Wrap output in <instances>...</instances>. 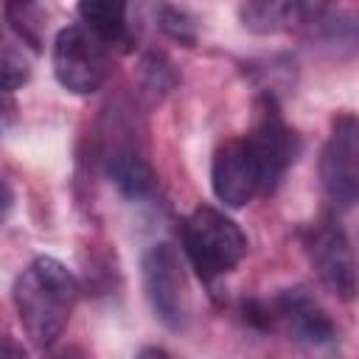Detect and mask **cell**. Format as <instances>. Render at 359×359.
<instances>
[{"label": "cell", "instance_id": "6da1fadb", "mask_svg": "<svg viewBox=\"0 0 359 359\" xmlns=\"http://www.w3.org/2000/svg\"><path fill=\"white\" fill-rule=\"evenodd\" d=\"M79 300L76 275L50 255L34 258L14 280V309L20 325L36 348H50L70 323Z\"/></svg>", "mask_w": 359, "mask_h": 359}, {"label": "cell", "instance_id": "7a4b0ae2", "mask_svg": "<svg viewBox=\"0 0 359 359\" xmlns=\"http://www.w3.org/2000/svg\"><path fill=\"white\" fill-rule=\"evenodd\" d=\"M182 250L202 280L233 272L247 255L244 230L219 208L199 205L182 222Z\"/></svg>", "mask_w": 359, "mask_h": 359}, {"label": "cell", "instance_id": "3957f363", "mask_svg": "<svg viewBox=\"0 0 359 359\" xmlns=\"http://www.w3.org/2000/svg\"><path fill=\"white\" fill-rule=\"evenodd\" d=\"M258 174H261V196L275 194L278 185L283 182L289 165L297 160L300 154V137L297 132L286 123L278 98L272 93H261L255 98V123L250 129V135H244Z\"/></svg>", "mask_w": 359, "mask_h": 359}, {"label": "cell", "instance_id": "277c9868", "mask_svg": "<svg viewBox=\"0 0 359 359\" xmlns=\"http://www.w3.org/2000/svg\"><path fill=\"white\" fill-rule=\"evenodd\" d=\"M109 50L81 25H65L53 36L50 65L56 81L73 95H90L101 90L109 73Z\"/></svg>", "mask_w": 359, "mask_h": 359}, {"label": "cell", "instance_id": "5b68a950", "mask_svg": "<svg viewBox=\"0 0 359 359\" xmlns=\"http://www.w3.org/2000/svg\"><path fill=\"white\" fill-rule=\"evenodd\" d=\"M320 182L334 210L345 213L359 202V118L339 112L320 154Z\"/></svg>", "mask_w": 359, "mask_h": 359}, {"label": "cell", "instance_id": "8992f818", "mask_svg": "<svg viewBox=\"0 0 359 359\" xmlns=\"http://www.w3.org/2000/svg\"><path fill=\"white\" fill-rule=\"evenodd\" d=\"M140 272H143V292L154 317L168 331H182L188 325L191 306H188L185 272L174 244L168 241L151 244L140 258Z\"/></svg>", "mask_w": 359, "mask_h": 359}, {"label": "cell", "instance_id": "52a82bcc", "mask_svg": "<svg viewBox=\"0 0 359 359\" xmlns=\"http://www.w3.org/2000/svg\"><path fill=\"white\" fill-rule=\"evenodd\" d=\"M303 250L309 264L314 266L320 283L339 300L351 303L359 294V266H356V255L353 247L345 236V230L331 222H314L309 224L303 233Z\"/></svg>", "mask_w": 359, "mask_h": 359}, {"label": "cell", "instance_id": "ba28073f", "mask_svg": "<svg viewBox=\"0 0 359 359\" xmlns=\"http://www.w3.org/2000/svg\"><path fill=\"white\" fill-rule=\"evenodd\" d=\"M101 163L109 182L129 202H143L154 194V171L135 140L129 118L121 112H109L107 135L101 146Z\"/></svg>", "mask_w": 359, "mask_h": 359}, {"label": "cell", "instance_id": "9c48e42d", "mask_svg": "<svg viewBox=\"0 0 359 359\" xmlns=\"http://www.w3.org/2000/svg\"><path fill=\"white\" fill-rule=\"evenodd\" d=\"M250 311L261 314V320L266 325H272V323L283 325V331L294 342H303V345H331L337 337L334 323L328 320V314L323 311V306L306 286L280 289L269 306H264V309L250 306Z\"/></svg>", "mask_w": 359, "mask_h": 359}, {"label": "cell", "instance_id": "30bf717a", "mask_svg": "<svg viewBox=\"0 0 359 359\" xmlns=\"http://www.w3.org/2000/svg\"><path fill=\"white\" fill-rule=\"evenodd\" d=\"M210 188L224 208H244L261 194V174L247 137H233L213 151L210 160Z\"/></svg>", "mask_w": 359, "mask_h": 359}, {"label": "cell", "instance_id": "8fae6325", "mask_svg": "<svg viewBox=\"0 0 359 359\" xmlns=\"http://www.w3.org/2000/svg\"><path fill=\"white\" fill-rule=\"evenodd\" d=\"M323 3L300 0H247L236 8L238 22L250 34H280L292 28H306Z\"/></svg>", "mask_w": 359, "mask_h": 359}, {"label": "cell", "instance_id": "7c38bea8", "mask_svg": "<svg viewBox=\"0 0 359 359\" xmlns=\"http://www.w3.org/2000/svg\"><path fill=\"white\" fill-rule=\"evenodd\" d=\"M81 25L107 48L118 53H129L135 45V34L129 28V6L126 3H109V0H84L76 6Z\"/></svg>", "mask_w": 359, "mask_h": 359}, {"label": "cell", "instance_id": "4fadbf2b", "mask_svg": "<svg viewBox=\"0 0 359 359\" xmlns=\"http://www.w3.org/2000/svg\"><path fill=\"white\" fill-rule=\"evenodd\" d=\"M306 31H309V39L328 53L345 56L359 50V11L320 6L314 20L306 25Z\"/></svg>", "mask_w": 359, "mask_h": 359}, {"label": "cell", "instance_id": "5bb4252c", "mask_svg": "<svg viewBox=\"0 0 359 359\" xmlns=\"http://www.w3.org/2000/svg\"><path fill=\"white\" fill-rule=\"evenodd\" d=\"M140 79H143V90L151 93L154 98H163L171 87H174V70L171 65L160 56V53H149L143 62H140Z\"/></svg>", "mask_w": 359, "mask_h": 359}, {"label": "cell", "instance_id": "9a60e30c", "mask_svg": "<svg viewBox=\"0 0 359 359\" xmlns=\"http://www.w3.org/2000/svg\"><path fill=\"white\" fill-rule=\"evenodd\" d=\"M157 25L163 28V34H168L171 39L182 42V45H194L196 42V25L188 17V11L177 8V6H157Z\"/></svg>", "mask_w": 359, "mask_h": 359}, {"label": "cell", "instance_id": "2e32d148", "mask_svg": "<svg viewBox=\"0 0 359 359\" xmlns=\"http://www.w3.org/2000/svg\"><path fill=\"white\" fill-rule=\"evenodd\" d=\"M31 76V62L22 53V48H17L11 39L3 45V87L6 95H11L14 90H20Z\"/></svg>", "mask_w": 359, "mask_h": 359}, {"label": "cell", "instance_id": "e0dca14e", "mask_svg": "<svg viewBox=\"0 0 359 359\" xmlns=\"http://www.w3.org/2000/svg\"><path fill=\"white\" fill-rule=\"evenodd\" d=\"M3 359H25V351H22V345L14 337L3 339Z\"/></svg>", "mask_w": 359, "mask_h": 359}, {"label": "cell", "instance_id": "ac0fdd59", "mask_svg": "<svg viewBox=\"0 0 359 359\" xmlns=\"http://www.w3.org/2000/svg\"><path fill=\"white\" fill-rule=\"evenodd\" d=\"M135 359H171V353L168 351H163V348H157V345H146V348H140L137 351V356Z\"/></svg>", "mask_w": 359, "mask_h": 359}, {"label": "cell", "instance_id": "d6986e66", "mask_svg": "<svg viewBox=\"0 0 359 359\" xmlns=\"http://www.w3.org/2000/svg\"><path fill=\"white\" fill-rule=\"evenodd\" d=\"M3 191H6V199H3V216L8 219L11 216V205H14V191H11V182L3 180Z\"/></svg>", "mask_w": 359, "mask_h": 359}]
</instances>
